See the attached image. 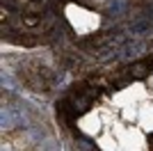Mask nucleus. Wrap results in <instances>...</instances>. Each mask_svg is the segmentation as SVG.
<instances>
[{"mask_svg":"<svg viewBox=\"0 0 153 151\" xmlns=\"http://www.w3.org/2000/svg\"><path fill=\"white\" fill-rule=\"evenodd\" d=\"M23 25H25V28H37V25H39V16H37V14H27V16H23Z\"/></svg>","mask_w":153,"mask_h":151,"instance_id":"7ed1b4c3","label":"nucleus"},{"mask_svg":"<svg viewBox=\"0 0 153 151\" xmlns=\"http://www.w3.org/2000/svg\"><path fill=\"white\" fill-rule=\"evenodd\" d=\"M137 50H140V46H130V48L121 50V55H123V57H133L135 53H137Z\"/></svg>","mask_w":153,"mask_h":151,"instance_id":"423d86ee","label":"nucleus"},{"mask_svg":"<svg viewBox=\"0 0 153 151\" xmlns=\"http://www.w3.org/2000/svg\"><path fill=\"white\" fill-rule=\"evenodd\" d=\"M2 7H5V9H12V12H19L21 9V5L16 0H2Z\"/></svg>","mask_w":153,"mask_h":151,"instance_id":"20e7f679","label":"nucleus"},{"mask_svg":"<svg viewBox=\"0 0 153 151\" xmlns=\"http://www.w3.org/2000/svg\"><path fill=\"white\" fill-rule=\"evenodd\" d=\"M71 105L76 108V112L78 114H82V112H87V110H89V105H91V96H78V94H71Z\"/></svg>","mask_w":153,"mask_h":151,"instance_id":"f257e3e1","label":"nucleus"},{"mask_svg":"<svg viewBox=\"0 0 153 151\" xmlns=\"http://www.w3.org/2000/svg\"><path fill=\"white\" fill-rule=\"evenodd\" d=\"M151 147H153V135H151Z\"/></svg>","mask_w":153,"mask_h":151,"instance_id":"0eeeda50","label":"nucleus"},{"mask_svg":"<svg viewBox=\"0 0 153 151\" xmlns=\"http://www.w3.org/2000/svg\"><path fill=\"white\" fill-rule=\"evenodd\" d=\"M149 69H151V64H149V62H140V64H133V67H128L126 73L130 76V78H144V76L149 73Z\"/></svg>","mask_w":153,"mask_h":151,"instance_id":"f03ea898","label":"nucleus"},{"mask_svg":"<svg viewBox=\"0 0 153 151\" xmlns=\"http://www.w3.org/2000/svg\"><path fill=\"white\" fill-rule=\"evenodd\" d=\"M149 25H151V21H140V23L133 25V30L135 32H144V30H149Z\"/></svg>","mask_w":153,"mask_h":151,"instance_id":"39448f33","label":"nucleus"}]
</instances>
